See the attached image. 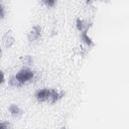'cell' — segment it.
Returning <instances> with one entry per match:
<instances>
[{"mask_svg": "<svg viewBox=\"0 0 129 129\" xmlns=\"http://www.w3.org/2000/svg\"><path fill=\"white\" fill-rule=\"evenodd\" d=\"M14 77H15V79H16L17 83L19 84V87H20V86L30 82L34 78V73L31 70L24 68V69H21Z\"/></svg>", "mask_w": 129, "mask_h": 129, "instance_id": "6da1fadb", "label": "cell"}, {"mask_svg": "<svg viewBox=\"0 0 129 129\" xmlns=\"http://www.w3.org/2000/svg\"><path fill=\"white\" fill-rule=\"evenodd\" d=\"M81 38L83 39V41H84L88 46H92V45H94V41H93V39L89 36V30H86V31L81 32Z\"/></svg>", "mask_w": 129, "mask_h": 129, "instance_id": "ba28073f", "label": "cell"}, {"mask_svg": "<svg viewBox=\"0 0 129 129\" xmlns=\"http://www.w3.org/2000/svg\"><path fill=\"white\" fill-rule=\"evenodd\" d=\"M43 3H44L47 7H52V6L55 4V1H54V0H45V1H43Z\"/></svg>", "mask_w": 129, "mask_h": 129, "instance_id": "30bf717a", "label": "cell"}, {"mask_svg": "<svg viewBox=\"0 0 129 129\" xmlns=\"http://www.w3.org/2000/svg\"><path fill=\"white\" fill-rule=\"evenodd\" d=\"M15 36H14V33H13V31L12 30H8L5 34H4V36H3V45L6 47V48H10L11 46H13L14 45V43H15Z\"/></svg>", "mask_w": 129, "mask_h": 129, "instance_id": "3957f363", "label": "cell"}, {"mask_svg": "<svg viewBox=\"0 0 129 129\" xmlns=\"http://www.w3.org/2000/svg\"><path fill=\"white\" fill-rule=\"evenodd\" d=\"M0 129H8V124L6 122L0 121Z\"/></svg>", "mask_w": 129, "mask_h": 129, "instance_id": "4fadbf2b", "label": "cell"}, {"mask_svg": "<svg viewBox=\"0 0 129 129\" xmlns=\"http://www.w3.org/2000/svg\"><path fill=\"white\" fill-rule=\"evenodd\" d=\"M4 15H5V9H4V6L2 4H0V19L4 18Z\"/></svg>", "mask_w": 129, "mask_h": 129, "instance_id": "8fae6325", "label": "cell"}, {"mask_svg": "<svg viewBox=\"0 0 129 129\" xmlns=\"http://www.w3.org/2000/svg\"><path fill=\"white\" fill-rule=\"evenodd\" d=\"M63 96V92L58 90V89H50L49 91V98H48V102L49 103H55L57 102L59 99H61Z\"/></svg>", "mask_w": 129, "mask_h": 129, "instance_id": "5b68a950", "label": "cell"}, {"mask_svg": "<svg viewBox=\"0 0 129 129\" xmlns=\"http://www.w3.org/2000/svg\"><path fill=\"white\" fill-rule=\"evenodd\" d=\"M49 91L50 89H39L35 92V98L38 102H48V98H49Z\"/></svg>", "mask_w": 129, "mask_h": 129, "instance_id": "277c9868", "label": "cell"}, {"mask_svg": "<svg viewBox=\"0 0 129 129\" xmlns=\"http://www.w3.org/2000/svg\"><path fill=\"white\" fill-rule=\"evenodd\" d=\"M4 81H5V76H4V73L0 70V85L1 84H3L4 83Z\"/></svg>", "mask_w": 129, "mask_h": 129, "instance_id": "7c38bea8", "label": "cell"}, {"mask_svg": "<svg viewBox=\"0 0 129 129\" xmlns=\"http://www.w3.org/2000/svg\"><path fill=\"white\" fill-rule=\"evenodd\" d=\"M1 57H2V48L0 47V59H1Z\"/></svg>", "mask_w": 129, "mask_h": 129, "instance_id": "5bb4252c", "label": "cell"}, {"mask_svg": "<svg viewBox=\"0 0 129 129\" xmlns=\"http://www.w3.org/2000/svg\"><path fill=\"white\" fill-rule=\"evenodd\" d=\"M8 110H9L10 115H11V116H13V117H15V118L20 117V116L23 114L22 109H21L18 105H16V104H11V105L9 106Z\"/></svg>", "mask_w": 129, "mask_h": 129, "instance_id": "52a82bcc", "label": "cell"}, {"mask_svg": "<svg viewBox=\"0 0 129 129\" xmlns=\"http://www.w3.org/2000/svg\"><path fill=\"white\" fill-rule=\"evenodd\" d=\"M60 129H68V128H67V127H66V126H63V127H61V128H60Z\"/></svg>", "mask_w": 129, "mask_h": 129, "instance_id": "9a60e30c", "label": "cell"}, {"mask_svg": "<svg viewBox=\"0 0 129 129\" xmlns=\"http://www.w3.org/2000/svg\"><path fill=\"white\" fill-rule=\"evenodd\" d=\"M76 26H77V28H78L79 31L83 32V31H86V30H89L90 29L91 23L89 21H87L86 19L78 18L77 21H76Z\"/></svg>", "mask_w": 129, "mask_h": 129, "instance_id": "8992f818", "label": "cell"}, {"mask_svg": "<svg viewBox=\"0 0 129 129\" xmlns=\"http://www.w3.org/2000/svg\"><path fill=\"white\" fill-rule=\"evenodd\" d=\"M41 33H42V30H41V27L38 26V25H35L33 27H31L28 31V34H27V38H28V41L29 42H34L36 40H38L41 36Z\"/></svg>", "mask_w": 129, "mask_h": 129, "instance_id": "7a4b0ae2", "label": "cell"}, {"mask_svg": "<svg viewBox=\"0 0 129 129\" xmlns=\"http://www.w3.org/2000/svg\"><path fill=\"white\" fill-rule=\"evenodd\" d=\"M22 61H23L24 64L30 66V64L32 63V57H31L30 55H24L23 58H22Z\"/></svg>", "mask_w": 129, "mask_h": 129, "instance_id": "9c48e42d", "label": "cell"}]
</instances>
